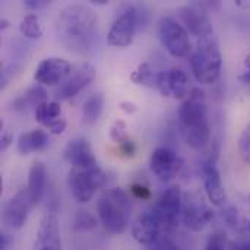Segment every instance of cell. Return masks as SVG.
I'll return each mask as SVG.
<instances>
[{
    "label": "cell",
    "instance_id": "cell-1",
    "mask_svg": "<svg viewBox=\"0 0 250 250\" xmlns=\"http://www.w3.org/2000/svg\"><path fill=\"white\" fill-rule=\"evenodd\" d=\"M59 42L73 53H89L97 41V15L83 4L66 6L54 22Z\"/></svg>",
    "mask_w": 250,
    "mask_h": 250
},
{
    "label": "cell",
    "instance_id": "cell-2",
    "mask_svg": "<svg viewBox=\"0 0 250 250\" xmlns=\"http://www.w3.org/2000/svg\"><path fill=\"white\" fill-rule=\"evenodd\" d=\"M179 122L186 139V144L193 149H202L211 139V126L205 92L201 88H193L189 97L179 108Z\"/></svg>",
    "mask_w": 250,
    "mask_h": 250
},
{
    "label": "cell",
    "instance_id": "cell-3",
    "mask_svg": "<svg viewBox=\"0 0 250 250\" xmlns=\"http://www.w3.org/2000/svg\"><path fill=\"white\" fill-rule=\"evenodd\" d=\"M132 201L123 189L107 190L97 202V214L103 227L111 234H122L129 227Z\"/></svg>",
    "mask_w": 250,
    "mask_h": 250
},
{
    "label": "cell",
    "instance_id": "cell-4",
    "mask_svg": "<svg viewBox=\"0 0 250 250\" xmlns=\"http://www.w3.org/2000/svg\"><path fill=\"white\" fill-rule=\"evenodd\" d=\"M190 69L195 79L202 85H212L220 79L223 56L214 37L198 41L196 48L190 54Z\"/></svg>",
    "mask_w": 250,
    "mask_h": 250
},
{
    "label": "cell",
    "instance_id": "cell-5",
    "mask_svg": "<svg viewBox=\"0 0 250 250\" xmlns=\"http://www.w3.org/2000/svg\"><path fill=\"white\" fill-rule=\"evenodd\" d=\"M105 182L107 176L98 164L91 167H72L67 176L70 193L81 204L89 202L95 192L105 185Z\"/></svg>",
    "mask_w": 250,
    "mask_h": 250
},
{
    "label": "cell",
    "instance_id": "cell-6",
    "mask_svg": "<svg viewBox=\"0 0 250 250\" xmlns=\"http://www.w3.org/2000/svg\"><path fill=\"white\" fill-rule=\"evenodd\" d=\"M148 16L144 13V9L136 6H129L126 10H123L113 22L108 34H107V42L113 47H127L133 42L135 34L146 23Z\"/></svg>",
    "mask_w": 250,
    "mask_h": 250
},
{
    "label": "cell",
    "instance_id": "cell-7",
    "mask_svg": "<svg viewBox=\"0 0 250 250\" xmlns=\"http://www.w3.org/2000/svg\"><path fill=\"white\" fill-rule=\"evenodd\" d=\"M158 35L164 48L173 57H188L192 54V41L188 29L174 18L164 16L158 22Z\"/></svg>",
    "mask_w": 250,
    "mask_h": 250
},
{
    "label": "cell",
    "instance_id": "cell-8",
    "mask_svg": "<svg viewBox=\"0 0 250 250\" xmlns=\"http://www.w3.org/2000/svg\"><path fill=\"white\" fill-rule=\"evenodd\" d=\"M212 218H214V211L199 192L192 190L183 196L182 220L186 229L199 233L208 227Z\"/></svg>",
    "mask_w": 250,
    "mask_h": 250
},
{
    "label": "cell",
    "instance_id": "cell-9",
    "mask_svg": "<svg viewBox=\"0 0 250 250\" xmlns=\"http://www.w3.org/2000/svg\"><path fill=\"white\" fill-rule=\"evenodd\" d=\"M208 13L209 12L205 10L201 3H190L177 9V15L182 19L183 26L198 40L212 38L214 35L212 21Z\"/></svg>",
    "mask_w": 250,
    "mask_h": 250
},
{
    "label": "cell",
    "instance_id": "cell-10",
    "mask_svg": "<svg viewBox=\"0 0 250 250\" xmlns=\"http://www.w3.org/2000/svg\"><path fill=\"white\" fill-rule=\"evenodd\" d=\"M183 195L179 186H170L163 192L154 205V212L163 223L166 231H171L177 227L179 218L182 215Z\"/></svg>",
    "mask_w": 250,
    "mask_h": 250
},
{
    "label": "cell",
    "instance_id": "cell-11",
    "mask_svg": "<svg viewBox=\"0 0 250 250\" xmlns=\"http://www.w3.org/2000/svg\"><path fill=\"white\" fill-rule=\"evenodd\" d=\"M183 158L176 151L167 146L157 148L149 160L151 171L161 182H171L174 177H177V174L183 168Z\"/></svg>",
    "mask_w": 250,
    "mask_h": 250
},
{
    "label": "cell",
    "instance_id": "cell-12",
    "mask_svg": "<svg viewBox=\"0 0 250 250\" xmlns=\"http://www.w3.org/2000/svg\"><path fill=\"white\" fill-rule=\"evenodd\" d=\"M166 229L154 209L139 214L132 226V237L142 246H154L161 240V234Z\"/></svg>",
    "mask_w": 250,
    "mask_h": 250
},
{
    "label": "cell",
    "instance_id": "cell-13",
    "mask_svg": "<svg viewBox=\"0 0 250 250\" xmlns=\"http://www.w3.org/2000/svg\"><path fill=\"white\" fill-rule=\"evenodd\" d=\"M155 88L163 97H174L179 100L188 98L192 91L189 88V78L186 72L177 67L157 73Z\"/></svg>",
    "mask_w": 250,
    "mask_h": 250
},
{
    "label": "cell",
    "instance_id": "cell-14",
    "mask_svg": "<svg viewBox=\"0 0 250 250\" xmlns=\"http://www.w3.org/2000/svg\"><path fill=\"white\" fill-rule=\"evenodd\" d=\"M72 73V64L62 57H47L35 69L34 79L41 85H62Z\"/></svg>",
    "mask_w": 250,
    "mask_h": 250
},
{
    "label": "cell",
    "instance_id": "cell-15",
    "mask_svg": "<svg viewBox=\"0 0 250 250\" xmlns=\"http://www.w3.org/2000/svg\"><path fill=\"white\" fill-rule=\"evenodd\" d=\"M31 208H32V204L29 201L26 189H21L15 196H12L4 204L3 212H1L3 223L12 230L22 229L28 220V214Z\"/></svg>",
    "mask_w": 250,
    "mask_h": 250
},
{
    "label": "cell",
    "instance_id": "cell-16",
    "mask_svg": "<svg viewBox=\"0 0 250 250\" xmlns=\"http://www.w3.org/2000/svg\"><path fill=\"white\" fill-rule=\"evenodd\" d=\"M94 79H95V69L89 63H82L75 70H72L69 78L59 86V89L56 91V97L59 100L73 98L78 94H81L86 86H89V83Z\"/></svg>",
    "mask_w": 250,
    "mask_h": 250
},
{
    "label": "cell",
    "instance_id": "cell-17",
    "mask_svg": "<svg viewBox=\"0 0 250 250\" xmlns=\"http://www.w3.org/2000/svg\"><path fill=\"white\" fill-rule=\"evenodd\" d=\"M32 250H63L60 227L56 214L47 212L38 226Z\"/></svg>",
    "mask_w": 250,
    "mask_h": 250
},
{
    "label": "cell",
    "instance_id": "cell-18",
    "mask_svg": "<svg viewBox=\"0 0 250 250\" xmlns=\"http://www.w3.org/2000/svg\"><path fill=\"white\" fill-rule=\"evenodd\" d=\"M202 180H204V189L207 193V198L211 205L214 207H223L227 202V193L223 186L221 174L214 163H207L202 167Z\"/></svg>",
    "mask_w": 250,
    "mask_h": 250
},
{
    "label": "cell",
    "instance_id": "cell-19",
    "mask_svg": "<svg viewBox=\"0 0 250 250\" xmlns=\"http://www.w3.org/2000/svg\"><path fill=\"white\" fill-rule=\"evenodd\" d=\"M63 158L72 167L97 166V158L92 152L91 144L83 138H76L70 141L63 151Z\"/></svg>",
    "mask_w": 250,
    "mask_h": 250
},
{
    "label": "cell",
    "instance_id": "cell-20",
    "mask_svg": "<svg viewBox=\"0 0 250 250\" xmlns=\"http://www.w3.org/2000/svg\"><path fill=\"white\" fill-rule=\"evenodd\" d=\"M44 189H45V167L41 161H34L29 168L28 185H26V192L32 207H35L41 201L44 195Z\"/></svg>",
    "mask_w": 250,
    "mask_h": 250
},
{
    "label": "cell",
    "instance_id": "cell-21",
    "mask_svg": "<svg viewBox=\"0 0 250 250\" xmlns=\"http://www.w3.org/2000/svg\"><path fill=\"white\" fill-rule=\"evenodd\" d=\"M50 144L48 133L42 129H34L31 132H25L18 139V151L22 155H28L31 152L44 151Z\"/></svg>",
    "mask_w": 250,
    "mask_h": 250
},
{
    "label": "cell",
    "instance_id": "cell-22",
    "mask_svg": "<svg viewBox=\"0 0 250 250\" xmlns=\"http://www.w3.org/2000/svg\"><path fill=\"white\" fill-rule=\"evenodd\" d=\"M104 103H105V98L101 92H95L86 98V101L82 105V122H83V125L91 126L100 119L103 108H104Z\"/></svg>",
    "mask_w": 250,
    "mask_h": 250
},
{
    "label": "cell",
    "instance_id": "cell-23",
    "mask_svg": "<svg viewBox=\"0 0 250 250\" xmlns=\"http://www.w3.org/2000/svg\"><path fill=\"white\" fill-rule=\"evenodd\" d=\"M45 101H47L45 89L40 85H35V86H31L29 89H26L25 94L21 98H18L13 105L16 110H25L28 107H34V110H35L40 104H42Z\"/></svg>",
    "mask_w": 250,
    "mask_h": 250
},
{
    "label": "cell",
    "instance_id": "cell-24",
    "mask_svg": "<svg viewBox=\"0 0 250 250\" xmlns=\"http://www.w3.org/2000/svg\"><path fill=\"white\" fill-rule=\"evenodd\" d=\"M34 114L35 120L47 127L48 125L62 117V107L57 101H45L34 110Z\"/></svg>",
    "mask_w": 250,
    "mask_h": 250
},
{
    "label": "cell",
    "instance_id": "cell-25",
    "mask_svg": "<svg viewBox=\"0 0 250 250\" xmlns=\"http://www.w3.org/2000/svg\"><path fill=\"white\" fill-rule=\"evenodd\" d=\"M19 31L23 37L38 40L42 37V29L40 25V19L35 13H28L25 15L21 22H19Z\"/></svg>",
    "mask_w": 250,
    "mask_h": 250
},
{
    "label": "cell",
    "instance_id": "cell-26",
    "mask_svg": "<svg viewBox=\"0 0 250 250\" xmlns=\"http://www.w3.org/2000/svg\"><path fill=\"white\" fill-rule=\"evenodd\" d=\"M130 81L136 85H144V86H149L154 88L157 83V73L151 69V66L148 63H141L136 70L132 72L130 75Z\"/></svg>",
    "mask_w": 250,
    "mask_h": 250
},
{
    "label": "cell",
    "instance_id": "cell-27",
    "mask_svg": "<svg viewBox=\"0 0 250 250\" xmlns=\"http://www.w3.org/2000/svg\"><path fill=\"white\" fill-rule=\"evenodd\" d=\"M73 227L75 230H79V231L92 230L97 227V218L88 211H78L73 220Z\"/></svg>",
    "mask_w": 250,
    "mask_h": 250
},
{
    "label": "cell",
    "instance_id": "cell-28",
    "mask_svg": "<svg viewBox=\"0 0 250 250\" xmlns=\"http://www.w3.org/2000/svg\"><path fill=\"white\" fill-rule=\"evenodd\" d=\"M239 154L243 163L250 166V123L245 127L239 138Z\"/></svg>",
    "mask_w": 250,
    "mask_h": 250
},
{
    "label": "cell",
    "instance_id": "cell-29",
    "mask_svg": "<svg viewBox=\"0 0 250 250\" xmlns=\"http://www.w3.org/2000/svg\"><path fill=\"white\" fill-rule=\"evenodd\" d=\"M226 245H227V240H226L224 233L217 231L208 239L205 250H226Z\"/></svg>",
    "mask_w": 250,
    "mask_h": 250
},
{
    "label": "cell",
    "instance_id": "cell-30",
    "mask_svg": "<svg viewBox=\"0 0 250 250\" xmlns=\"http://www.w3.org/2000/svg\"><path fill=\"white\" fill-rule=\"evenodd\" d=\"M110 138L114 142H120L126 138V123L123 120H116L110 129Z\"/></svg>",
    "mask_w": 250,
    "mask_h": 250
},
{
    "label": "cell",
    "instance_id": "cell-31",
    "mask_svg": "<svg viewBox=\"0 0 250 250\" xmlns=\"http://www.w3.org/2000/svg\"><path fill=\"white\" fill-rule=\"evenodd\" d=\"M119 151H120V154L123 155V157H126V158H133L135 157V154H136V146H135V142L132 141V139H129L127 136L123 139V141H120L119 144Z\"/></svg>",
    "mask_w": 250,
    "mask_h": 250
},
{
    "label": "cell",
    "instance_id": "cell-32",
    "mask_svg": "<svg viewBox=\"0 0 250 250\" xmlns=\"http://www.w3.org/2000/svg\"><path fill=\"white\" fill-rule=\"evenodd\" d=\"M129 189H130V193L138 199H142V201L151 199V190L141 183H133V185H130Z\"/></svg>",
    "mask_w": 250,
    "mask_h": 250
},
{
    "label": "cell",
    "instance_id": "cell-33",
    "mask_svg": "<svg viewBox=\"0 0 250 250\" xmlns=\"http://www.w3.org/2000/svg\"><path fill=\"white\" fill-rule=\"evenodd\" d=\"M47 129L51 135H62L66 130V120L63 117H60L56 122H53L51 125H48Z\"/></svg>",
    "mask_w": 250,
    "mask_h": 250
},
{
    "label": "cell",
    "instance_id": "cell-34",
    "mask_svg": "<svg viewBox=\"0 0 250 250\" xmlns=\"http://www.w3.org/2000/svg\"><path fill=\"white\" fill-rule=\"evenodd\" d=\"M149 250H182L177 245H174L171 240H168V239H161L158 243H155L154 245V248Z\"/></svg>",
    "mask_w": 250,
    "mask_h": 250
},
{
    "label": "cell",
    "instance_id": "cell-35",
    "mask_svg": "<svg viewBox=\"0 0 250 250\" xmlns=\"http://www.w3.org/2000/svg\"><path fill=\"white\" fill-rule=\"evenodd\" d=\"M12 142H13V136L10 135V133H3L1 135V139H0V151L1 152H4L10 145H12Z\"/></svg>",
    "mask_w": 250,
    "mask_h": 250
},
{
    "label": "cell",
    "instance_id": "cell-36",
    "mask_svg": "<svg viewBox=\"0 0 250 250\" xmlns=\"http://www.w3.org/2000/svg\"><path fill=\"white\" fill-rule=\"evenodd\" d=\"M50 1H45V0H25V6L28 9H41L44 6H47Z\"/></svg>",
    "mask_w": 250,
    "mask_h": 250
},
{
    "label": "cell",
    "instance_id": "cell-37",
    "mask_svg": "<svg viewBox=\"0 0 250 250\" xmlns=\"http://www.w3.org/2000/svg\"><path fill=\"white\" fill-rule=\"evenodd\" d=\"M120 110H122V111H125L126 114H133V113L138 110V107H136V104H135V103H130V101H122V103H120Z\"/></svg>",
    "mask_w": 250,
    "mask_h": 250
},
{
    "label": "cell",
    "instance_id": "cell-38",
    "mask_svg": "<svg viewBox=\"0 0 250 250\" xmlns=\"http://www.w3.org/2000/svg\"><path fill=\"white\" fill-rule=\"evenodd\" d=\"M237 211H234V208H229L223 212V217L230 223V224H236L237 223Z\"/></svg>",
    "mask_w": 250,
    "mask_h": 250
},
{
    "label": "cell",
    "instance_id": "cell-39",
    "mask_svg": "<svg viewBox=\"0 0 250 250\" xmlns=\"http://www.w3.org/2000/svg\"><path fill=\"white\" fill-rule=\"evenodd\" d=\"M239 81L245 85H250V69H246L245 72L239 75Z\"/></svg>",
    "mask_w": 250,
    "mask_h": 250
},
{
    "label": "cell",
    "instance_id": "cell-40",
    "mask_svg": "<svg viewBox=\"0 0 250 250\" xmlns=\"http://www.w3.org/2000/svg\"><path fill=\"white\" fill-rule=\"evenodd\" d=\"M231 250H250V240H248V242H240V243L233 245Z\"/></svg>",
    "mask_w": 250,
    "mask_h": 250
},
{
    "label": "cell",
    "instance_id": "cell-41",
    "mask_svg": "<svg viewBox=\"0 0 250 250\" xmlns=\"http://www.w3.org/2000/svg\"><path fill=\"white\" fill-rule=\"evenodd\" d=\"M7 245H9V237H7V234L1 233L0 234V250L7 249Z\"/></svg>",
    "mask_w": 250,
    "mask_h": 250
},
{
    "label": "cell",
    "instance_id": "cell-42",
    "mask_svg": "<svg viewBox=\"0 0 250 250\" xmlns=\"http://www.w3.org/2000/svg\"><path fill=\"white\" fill-rule=\"evenodd\" d=\"M236 4H237V6H240V7H243V9H250V1L237 0V1H236Z\"/></svg>",
    "mask_w": 250,
    "mask_h": 250
},
{
    "label": "cell",
    "instance_id": "cell-43",
    "mask_svg": "<svg viewBox=\"0 0 250 250\" xmlns=\"http://www.w3.org/2000/svg\"><path fill=\"white\" fill-rule=\"evenodd\" d=\"M94 4H100V6H104V4H108L107 0H92Z\"/></svg>",
    "mask_w": 250,
    "mask_h": 250
},
{
    "label": "cell",
    "instance_id": "cell-44",
    "mask_svg": "<svg viewBox=\"0 0 250 250\" xmlns=\"http://www.w3.org/2000/svg\"><path fill=\"white\" fill-rule=\"evenodd\" d=\"M245 67H246V69H250V54L245 59Z\"/></svg>",
    "mask_w": 250,
    "mask_h": 250
},
{
    "label": "cell",
    "instance_id": "cell-45",
    "mask_svg": "<svg viewBox=\"0 0 250 250\" xmlns=\"http://www.w3.org/2000/svg\"><path fill=\"white\" fill-rule=\"evenodd\" d=\"M7 26H9V22H7V21H4V19H3V21H1V28H3V29H4V28H7Z\"/></svg>",
    "mask_w": 250,
    "mask_h": 250
},
{
    "label": "cell",
    "instance_id": "cell-46",
    "mask_svg": "<svg viewBox=\"0 0 250 250\" xmlns=\"http://www.w3.org/2000/svg\"><path fill=\"white\" fill-rule=\"evenodd\" d=\"M249 202H250V195H249ZM248 230L250 231V220H249V223H248Z\"/></svg>",
    "mask_w": 250,
    "mask_h": 250
}]
</instances>
